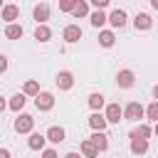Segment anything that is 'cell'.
<instances>
[{"mask_svg":"<svg viewBox=\"0 0 158 158\" xmlns=\"http://www.w3.org/2000/svg\"><path fill=\"white\" fill-rule=\"evenodd\" d=\"M35 106H37L40 111H49V109L54 106V96H52L49 91H40V94L35 96Z\"/></svg>","mask_w":158,"mask_h":158,"instance_id":"3","label":"cell"},{"mask_svg":"<svg viewBox=\"0 0 158 158\" xmlns=\"http://www.w3.org/2000/svg\"><path fill=\"white\" fill-rule=\"evenodd\" d=\"M25 101H27V99H25V94H15V96L7 101V106H10L12 111H20V109L25 106Z\"/></svg>","mask_w":158,"mask_h":158,"instance_id":"23","label":"cell"},{"mask_svg":"<svg viewBox=\"0 0 158 158\" xmlns=\"http://www.w3.org/2000/svg\"><path fill=\"white\" fill-rule=\"evenodd\" d=\"M0 158H12V156H10V151H7V148H0Z\"/></svg>","mask_w":158,"mask_h":158,"instance_id":"32","label":"cell"},{"mask_svg":"<svg viewBox=\"0 0 158 158\" xmlns=\"http://www.w3.org/2000/svg\"><path fill=\"white\" fill-rule=\"evenodd\" d=\"M17 15H20V7H17V5H5V7H2V20H5L7 25L15 22Z\"/></svg>","mask_w":158,"mask_h":158,"instance_id":"15","label":"cell"},{"mask_svg":"<svg viewBox=\"0 0 158 158\" xmlns=\"http://www.w3.org/2000/svg\"><path fill=\"white\" fill-rule=\"evenodd\" d=\"M32 126H35V118L30 114H20L15 118V131L17 133H32Z\"/></svg>","mask_w":158,"mask_h":158,"instance_id":"1","label":"cell"},{"mask_svg":"<svg viewBox=\"0 0 158 158\" xmlns=\"http://www.w3.org/2000/svg\"><path fill=\"white\" fill-rule=\"evenodd\" d=\"M2 72H7V57L5 54H0V74Z\"/></svg>","mask_w":158,"mask_h":158,"instance_id":"31","label":"cell"},{"mask_svg":"<svg viewBox=\"0 0 158 158\" xmlns=\"http://www.w3.org/2000/svg\"><path fill=\"white\" fill-rule=\"evenodd\" d=\"M89 106H91L94 111H101V109H104V96H101V94H91V96H89Z\"/></svg>","mask_w":158,"mask_h":158,"instance_id":"24","label":"cell"},{"mask_svg":"<svg viewBox=\"0 0 158 158\" xmlns=\"http://www.w3.org/2000/svg\"><path fill=\"white\" fill-rule=\"evenodd\" d=\"M44 143H47V136H42V133H30V138H27V146L32 151H42Z\"/></svg>","mask_w":158,"mask_h":158,"instance_id":"14","label":"cell"},{"mask_svg":"<svg viewBox=\"0 0 158 158\" xmlns=\"http://www.w3.org/2000/svg\"><path fill=\"white\" fill-rule=\"evenodd\" d=\"M54 81H57V86H59L62 91H69V89L74 86V77H72V72H59Z\"/></svg>","mask_w":158,"mask_h":158,"instance_id":"7","label":"cell"},{"mask_svg":"<svg viewBox=\"0 0 158 158\" xmlns=\"http://www.w3.org/2000/svg\"><path fill=\"white\" fill-rule=\"evenodd\" d=\"M146 116H148L151 121H156V123H158V101L148 104V109H146Z\"/></svg>","mask_w":158,"mask_h":158,"instance_id":"27","label":"cell"},{"mask_svg":"<svg viewBox=\"0 0 158 158\" xmlns=\"http://www.w3.org/2000/svg\"><path fill=\"white\" fill-rule=\"evenodd\" d=\"M62 37H64V42H79L81 40V27L79 25H67L64 27V32H62Z\"/></svg>","mask_w":158,"mask_h":158,"instance_id":"6","label":"cell"},{"mask_svg":"<svg viewBox=\"0 0 158 158\" xmlns=\"http://www.w3.org/2000/svg\"><path fill=\"white\" fill-rule=\"evenodd\" d=\"M42 158H57V151L54 148H47V151H42Z\"/></svg>","mask_w":158,"mask_h":158,"instance_id":"30","label":"cell"},{"mask_svg":"<svg viewBox=\"0 0 158 158\" xmlns=\"http://www.w3.org/2000/svg\"><path fill=\"white\" fill-rule=\"evenodd\" d=\"M77 7V0H59V10L62 12H72Z\"/></svg>","mask_w":158,"mask_h":158,"instance_id":"28","label":"cell"},{"mask_svg":"<svg viewBox=\"0 0 158 158\" xmlns=\"http://www.w3.org/2000/svg\"><path fill=\"white\" fill-rule=\"evenodd\" d=\"M35 40H37V42H49V40H52V30H49L47 25H37V27H35Z\"/></svg>","mask_w":158,"mask_h":158,"instance_id":"16","label":"cell"},{"mask_svg":"<svg viewBox=\"0 0 158 158\" xmlns=\"http://www.w3.org/2000/svg\"><path fill=\"white\" fill-rule=\"evenodd\" d=\"M133 81H136V74H133L131 69H121V72L116 74V84H118L121 89H131Z\"/></svg>","mask_w":158,"mask_h":158,"instance_id":"4","label":"cell"},{"mask_svg":"<svg viewBox=\"0 0 158 158\" xmlns=\"http://www.w3.org/2000/svg\"><path fill=\"white\" fill-rule=\"evenodd\" d=\"M146 151H148V138L131 136V153H133V156H143Z\"/></svg>","mask_w":158,"mask_h":158,"instance_id":"11","label":"cell"},{"mask_svg":"<svg viewBox=\"0 0 158 158\" xmlns=\"http://www.w3.org/2000/svg\"><path fill=\"white\" fill-rule=\"evenodd\" d=\"M22 25H17V22H10L7 27H5V37H10V40H20L22 37Z\"/></svg>","mask_w":158,"mask_h":158,"instance_id":"19","label":"cell"},{"mask_svg":"<svg viewBox=\"0 0 158 158\" xmlns=\"http://www.w3.org/2000/svg\"><path fill=\"white\" fill-rule=\"evenodd\" d=\"M22 94H25V96H37V94H40V84H37L35 79L25 81V89H22Z\"/></svg>","mask_w":158,"mask_h":158,"instance_id":"22","label":"cell"},{"mask_svg":"<svg viewBox=\"0 0 158 158\" xmlns=\"http://www.w3.org/2000/svg\"><path fill=\"white\" fill-rule=\"evenodd\" d=\"M151 7H153V10H158V0H151Z\"/></svg>","mask_w":158,"mask_h":158,"instance_id":"35","label":"cell"},{"mask_svg":"<svg viewBox=\"0 0 158 158\" xmlns=\"http://www.w3.org/2000/svg\"><path fill=\"white\" fill-rule=\"evenodd\" d=\"M89 126H91L94 131H104V128L109 126V121H106V116H104L101 111H94V114L89 116Z\"/></svg>","mask_w":158,"mask_h":158,"instance_id":"9","label":"cell"},{"mask_svg":"<svg viewBox=\"0 0 158 158\" xmlns=\"http://www.w3.org/2000/svg\"><path fill=\"white\" fill-rule=\"evenodd\" d=\"M114 40H116V35L111 30H101L99 32V44L101 47H114Z\"/></svg>","mask_w":158,"mask_h":158,"instance_id":"20","label":"cell"},{"mask_svg":"<svg viewBox=\"0 0 158 158\" xmlns=\"http://www.w3.org/2000/svg\"><path fill=\"white\" fill-rule=\"evenodd\" d=\"M89 141H91V143H94V146H96V151H99V153H101V151H106V148H109V136H106V133H104V131H94V133H91V138H89Z\"/></svg>","mask_w":158,"mask_h":158,"instance_id":"10","label":"cell"},{"mask_svg":"<svg viewBox=\"0 0 158 158\" xmlns=\"http://www.w3.org/2000/svg\"><path fill=\"white\" fill-rule=\"evenodd\" d=\"M5 106H7V104H5V99H2V96H0V111H2V109H5Z\"/></svg>","mask_w":158,"mask_h":158,"instance_id":"34","label":"cell"},{"mask_svg":"<svg viewBox=\"0 0 158 158\" xmlns=\"http://www.w3.org/2000/svg\"><path fill=\"white\" fill-rule=\"evenodd\" d=\"M32 15H35V20H37V25H44V22L49 20V5H44V2H40V5H35V10H32Z\"/></svg>","mask_w":158,"mask_h":158,"instance_id":"12","label":"cell"},{"mask_svg":"<svg viewBox=\"0 0 158 158\" xmlns=\"http://www.w3.org/2000/svg\"><path fill=\"white\" fill-rule=\"evenodd\" d=\"M79 153H81L84 158H96V156H99V151H96V146H94L91 141H81V146H79Z\"/></svg>","mask_w":158,"mask_h":158,"instance_id":"18","label":"cell"},{"mask_svg":"<svg viewBox=\"0 0 158 158\" xmlns=\"http://www.w3.org/2000/svg\"><path fill=\"white\" fill-rule=\"evenodd\" d=\"M151 133H153V128H151V126H146V123H141L138 128H133V131H131V136H138V138H148Z\"/></svg>","mask_w":158,"mask_h":158,"instance_id":"25","label":"cell"},{"mask_svg":"<svg viewBox=\"0 0 158 158\" xmlns=\"http://www.w3.org/2000/svg\"><path fill=\"white\" fill-rule=\"evenodd\" d=\"M47 141H52V143H62V141H64V128H62V126H49V131H47Z\"/></svg>","mask_w":158,"mask_h":158,"instance_id":"17","label":"cell"},{"mask_svg":"<svg viewBox=\"0 0 158 158\" xmlns=\"http://www.w3.org/2000/svg\"><path fill=\"white\" fill-rule=\"evenodd\" d=\"M123 116H126L128 121H138V118H143V116H146V109H143L138 101H131V104L123 109Z\"/></svg>","mask_w":158,"mask_h":158,"instance_id":"2","label":"cell"},{"mask_svg":"<svg viewBox=\"0 0 158 158\" xmlns=\"http://www.w3.org/2000/svg\"><path fill=\"white\" fill-rule=\"evenodd\" d=\"M126 10H121V7H116V10H111V15H109V22H111V27H116V30H121L123 25H126Z\"/></svg>","mask_w":158,"mask_h":158,"instance_id":"5","label":"cell"},{"mask_svg":"<svg viewBox=\"0 0 158 158\" xmlns=\"http://www.w3.org/2000/svg\"><path fill=\"white\" fill-rule=\"evenodd\" d=\"M153 133H156V136H158V123H156V128H153Z\"/></svg>","mask_w":158,"mask_h":158,"instance_id":"37","label":"cell"},{"mask_svg":"<svg viewBox=\"0 0 158 158\" xmlns=\"http://www.w3.org/2000/svg\"><path fill=\"white\" fill-rule=\"evenodd\" d=\"M153 96H156V101H158V84L153 86Z\"/></svg>","mask_w":158,"mask_h":158,"instance_id":"36","label":"cell"},{"mask_svg":"<svg viewBox=\"0 0 158 158\" xmlns=\"http://www.w3.org/2000/svg\"><path fill=\"white\" fill-rule=\"evenodd\" d=\"M104 22H109V15H104V10L91 12V25L94 27H104Z\"/></svg>","mask_w":158,"mask_h":158,"instance_id":"21","label":"cell"},{"mask_svg":"<svg viewBox=\"0 0 158 158\" xmlns=\"http://www.w3.org/2000/svg\"><path fill=\"white\" fill-rule=\"evenodd\" d=\"M64 158H84V156H81V153H67Z\"/></svg>","mask_w":158,"mask_h":158,"instance_id":"33","label":"cell"},{"mask_svg":"<svg viewBox=\"0 0 158 158\" xmlns=\"http://www.w3.org/2000/svg\"><path fill=\"white\" fill-rule=\"evenodd\" d=\"M104 116H106V121H109V123H118V121H121V116H123V109H121L118 104H109Z\"/></svg>","mask_w":158,"mask_h":158,"instance_id":"8","label":"cell"},{"mask_svg":"<svg viewBox=\"0 0 158 158\" xmlns=\"http://www.w3.org/2000/svg\"><path fill=\"white\" fill-rule=\"evenodd\" d=\"M109 2H111V0H91V5H94L96 10H104V7L109 5Z\"/></svg>","mask_w":158,"mask_h":158,"instance_id":"29","label":"cell"},{"mask_svg":"<svg viewBox=\"0 0 158 158\" xmlns=\"http://www.w3.org/2000/svg\"><path fill=\"white\" fill-rule=\"evenodd\" d=\"M0 7H5V5H2V0H0Z\"/></svg>","mask_w":158,"mask_h":158,"instance_id":"38","label":"cell"},{"mask_svg":"<svg viewBox=\"0 0 158 158\" xmlns=\"http://www.w3.org/2000/svg\"><path fill=\"white\" fill-rule=\"evenodd\" d=\"M86 12H89V5H86L84 0H77V7L72 10V15H74V17H84Z\"/></svg>","mask_w":158,"mask_h":158,"instance_id":"26","label":"cell"},{"mask_svg":"<svg viewBox=\"0 0 158 158\" xmlns=\"http://www.w3.org/2000/svg\"><path fill=\"white\" fill-rule=\"evenodd\" d=\"M133 27H136V30H151V27H153V20H151V15H146V12H138V15L133 17Z\"/></svg>","mask_w":158,"mask_h":158,"instance_id":"13","label":"cell"}]
</instances>
